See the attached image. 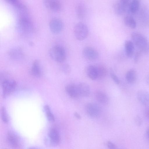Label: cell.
<instances>
[{
	"label": "cell",
	"mask_w": 149,
	"mask_h": 149,
	"mask_svg": "<svg viewBox=\"0 0 149 149\" xmlns=\"http://www.w3.org/2000/svg\"><path fill=\"white\" fill-rule=\"evenodd\" d=\"M17 27L19 32L23 35H29L33 32V24L27 13L19 15Z\"/></svg>",
	"instance_id": "1"
},
{
	"label": "cell",
	"mask_w": 149,
	"mask_h": 149,
	"mask_svg": "<svg viewBox=\"0 0 149 149\" xmlns=\"http://www.w3.org/2000/svg\"><path fill=\"white\" fill-rule=\"evenodd\" d=\"M131 38L133 43L143 53L147 54L149 51L148 40L143 35L136 32H133Z\"/></svg>",
	"instance_id": "2"
},
{
	"label": "cell",
	"mask_w": 149,
	"mask_h": 149,
	"mask_svg": "<svg viewBox=\"0 0 149 149\" xmlns=\"http://www.w3.org/2000/svg\"><path fill=\"white\" fill-rule=\"evenodd\" d=\"M49 54L52 59L58 63L64 61L66 57L65 49L60 45H56L51 48L49 51Z\"/></svg>",
	"instance_id": "3"
},
{
	"label": "cell",
	"mask_w": 149,
	"mask_h": 149,
	"mask_svg": "<svg viewBox=\"0 0 149 149\" xmlns=\"http://www.w3.org/2000/svg\"><path fill=\"white\" fill-rule=\"evenodd\" d=\"M74 33L75 38L78 40H82L88 36V30L87 26L84 23L79 22L75 26Z\"/></svg>",
	"instance_id": "4"
},
{
	"label": "cell",
	"mask_w": 149,
	"mask_h": 149,
	"mask_svg": "<svg viewBox=\"0 0 149 149\" xmlns=\"http://www.w3.org/2000/svg\"><path fill=\"white\" fill-rule=\"evenodd\" d=\"M85 109L87 114L92 118H97L99 117L102 112L101 107L96 103H87L85 106Z\"/></svg>",
	"instance_id": "5"
},
{
	"label": "cell",
	"mask_w": 149,
	"mask_h": 149,
	"mask_svg": "<svg viewBox=\"0 0 149 149\" xmlns=\"http://www.w3.org/2000/svg\"><path fill=\"white\" fill-rule=\"evenodd\" d=\"M17 85L15 80L9 78L6 80L1 85L3 97H5L12 93L16 88Z\"/></svg>",
	"instance_id": "6"
},
{
	"label": "cell",
	"mask_w": 149,
	"mask_h": 149,
	"mask_svg": "<svg viewBox=\"0 0 149 149\" xmlns=\"http://www.w3.org/2000/svg\"><path fill=\"white\" fill-rule=\"evenodd\" d=\"M82 53L85 59L91 61L97 60L99 57V54L97 51L89 46L85 47L83 49Z\"/></svg>",
	"instance_id": "7"
},
{
	"label": "cell",
	"mask_w": 149,
	"mask_h": 149,
	"mask_svg": "<svg viewBox=\"0 0 149 149\" xmlns=\"http://www.w3.org/2000/svg\"><path fill=\"white\" fill-rule=\"evenodd\" d=\"M49 26L51 32L55 34L60 33L63 28L62 21L57 17L53 18L50 20Z\"/></svg>",
	"instance_id": "8"
},
{
	"label": "cell",
	"mask_w": 149,
	"mask_h": 149,
	"mask_svg": "<svg viewBox=\"0 0 149 149\" xmlns=\"http://www.w3.org/2000/svg\"><path fill=\"white\" fill-rule=\"evenodd\" d=\"M43 2L46 8L53 11L57 12L61 10V5L58 0H43Z\"/></svg>",
	"instance_id": "9"
},
{
	"label": "cell",
	"mask_w": 149,
	"mask_h": 149,
	"mask_svg": "<svg viewBox=\"0 0 149 149\" xmlns=\"http://www.w3.org/2000/svg\"><path fill=\"white\" fill-rule=\"evenodd\" d=\"M49 142L51 145H56L61 141V137L59 132L56 129L52 128L49 130L48 133Z\"/></svg>",
	"instance_id": "10"
},
{
	"label": "cell",
	"mask_w": 149,
	"mask_h": 149,
	"mask_svg": "<svg viewBox=\"0 0 149 149\" xmlns=\"http://www.w3.org/2000/svg\"><path fill=\"white\" fill-rule=\"evenodd\" d=\"M9 57L14 60H19L21 59L23 56V52L19 47H15L10 49L8 52Z\"/></svg>",
	"instance_id": "11"
},
{
	"label": "cell",
	"mask_w": 149,
	"mask_h": 149,
	"mask_svg": "<svg viewBox=\"0 0 149 149\" xmlns=\"http://www.w3.org/2000/svg\"><path fill=\"white\" fill-rule=\"evenodd\" d=\"M79 95L83 97H88L90 93V88L89 85L86 83H80L77 86Z\"/></svg>",
	"instance_id": "12"
},
{
	"label": "cell",
	"mask_w": 149,
	"mask_h": 149,
	"mask_svg": "<svg viewBox=\"0 0 149 149\" xmlns=\"http://www.w3.org/2000/svg\"><path fill=\"white\" fill-rule=\"evenodd\" d=\"M137 98L139 102L142 105L148 106L149 105V94L146 91L140 90L137 93Z\"/></svg>",
	"instance_id": "13"
},
{
	"label": "cell",
	"mask_w": 149,
	"mask_h": 149,
	"mask_svg": "<svg viewBox=\"0 0 149 149\" xmlns=\"http://www.w3.org/2000/svg\"><path fill=\"white\" fill-rule=\"evenodd\" d=\"M65 89L68 94L73 98H77L79 95L77 86L74 84H69L67 85Z\"/></svg>",
	"instance_id": "14"
},
{
	"label": "cell",
	"mask_w": 149,
	"mask_h": 149,
	"mask_svg": "<svg viewBox=\"0 0 149 149\" xmlns=\"http://www.w3.org/2000/svg\"><path fill=\"white\" fill-rule=\"evenodd\" d=\"M125 54L130 58L132 57L134 54V46L133 42L130 40H126L124 44Z\"/></svg>",
	"instance_id": "15"
},
{
	"label": "cell",
	"mask_w": 149,
	"mask_h": 149,
	"mask_svg": "<svg viewBox=\"0 0 149 149\" xmlns=\"http://www.w3.org/2000/svg\"><path fill=\"white\" fill-rule=\"evenodd\" d=\"M94 96L97 100L101 104L106 105L108 103V97L107 95L104 93L100 91H97L95 93Z\"/></svg>",
	"instance_id": "16"
},
{
	"label": "cell",
	"mask_w": 149,
	"mask_h": 149,
	"mask_svg": "<svg viewBox=\"0 0 149 149\" xmlns=\"http://www.w3.org/2000/svg\"><path fill=\"white\" fill-rule=\"evenodd\" d=\"M137 73L135 70L131 69L128 70L125 75V79L129 84H132L134 83L137 79Z\"/></svg>",
	"instance_id": "17"
},
{
	"label": "cell",
	"mask_w": 149,
	"mask_h": 149,
	"mask_svg": "<svg viewBox=\"0 0 149 149\" xmlns=\"http://www.w3.org/2000/svg\"><path fill=\"white\" fill-rule=\"evenodd\" d=\"M32 74L36 77H39L41 75V71L40 67V62L39 60H35L32 65L31 68Z\"/></svg>",
	"instance_id": "18"
},
{
	"label": "cell",
	"mask_w": 149,
	"mask_h": 149,
	"mask_svg": "<svg viewBox=\"0 0 149 149\" xmlns=\"http://www.w3.org/2000/svg\"><path fill=\"white\" fill-rule=\"evenodd\" d=\"M86 74L88 77L92 80H97V72L96 65H90L86 70Z\"/></svg>",
	"instance_id": "19"
},
{
	"label": "cell",
	"mask_w": 149,
	"mask_h": 149,
	"mask_svg": "<svg viewBox=\"0 0 149 149\" xmlns=\"http://www.w3.org/2000/svg\"><path fill=\"white\" fill-rule=\"evenodd\" d=\"M97 72V80H100L104 78L107 73L106 68L102 65H96Z\"/></svg>",
	"instance_id": "20"
},
{
	"label": "cell",
	"mask_w": 149,
	"mask_h": 149,
	"mask_svg": "<svg viewBox=\"0 0 149 149\" xmlns=\"http://www.w3.org/2000/svg\"><path fill=\"white\" fill-rule=\"evenodd\" d=\"M7 138L8 142L12 146L15 148H17L19 146L18 139L14 134L10 132H8Z\"/></svg>",
	"instance_id": "21"
},
{
	"label": "cell",
	"mask_w": 149,
	"mask_h": 149,
	"mask_svg": "<svg viewBox=\"0 0 149 149\" xmlns=\"http://www.w3.org/2000/svg\"><path fill=\"white\" fill-rule=\"evenodd\" d=\"M129 10L131 13L134 14L138 11L140 6L139 0H132L129 5Z\"/></svg>",
	"instance_id": "22"
},
{
	"label": "cell",
	"mask_w": 149,
	"mask_h": 149,
	"mask_svg": "<svg viewBox=\"0 0 149 149\" xmlns=\"http://www.w3.org/2000/svg\"><path fill=\"white\" fill-rule=\"evenodd\" d=\"M113 8L115 12L118 15H121L124 13L126 8L120 2L115 3L113 5Z\"/></svg>",
	"instance_id": "23"
},
{
	"label": "cell",
	"mask_w": 149,
	"mask_h": 149,
	"mask_svg": "<svg viewBox=\"0 0 149 149\" xmlns=\"http://www.w3.org/2000/svg\"><path fill=\"white\" fill-rule=\"evenodd\" d=\"M125 24L127 26L132 29H135L136 26V24L135 20L132 17L127 16L125 17L124 19Z\"/></svg>",
	"instance_id": "24"
},
{
	"label": "cell",
	"mask_w": 149,
	"mask_h": 149,
	"mask_svg": "<svg viewBox=\"0 0 149 149\" xmlns=\"http://www.w3.org/2000/svg\"><path fill=\"white\" fill-rule=\"evenodd\" d=\"M85 8L82 4H79L77 6L76 13L77 16L80 19H82L85 14Z\"/></svg>",
	"instance_id": "25"
},
{
	"label": "cell",
	"mask_w": 149,
	"mask_h": 149,
	"mask_svg": "<svg viewBox=\"0 0 149 149\" xmlns=\"http://www.w3.org/2000/svg\"><path fill=\"white\" fill-rule=\"evenodd\" d=\"M44 109L48 120L50 121H54L55 120V118L54 115L51 111L48 105H46L45 106Z\"/></svg>",
	"instance_id": "26"
},
{
	"label": "cell",
	"mask_w": 149,
	"mask_h": 149,
	"mask_svg": "<svg viewBox=\"0 0 149 149\" xmlns=\"http://www.w3.org/2000/svg\"><path fill=\"white\" fill-rule=\"evenodd\" d=\"M61 70L64 74L68 75L70 73L71 69L70 65L68 64L65 63L62 65Z\"/></svg>",
	"instance_id": "27"
},
{
	"label": "cell",
	"mask_w": 149,
	"mask_h": 149,
	"mask_svg": "<svg viewBox=\"0 0 149 149\" xmlns=\"http://www.w3.org/2000/svg\"><path fill=\"white\" fill-rule=\"evenodd\" d=\"M109 71L110 76L113 81L116 84H119L120 82V80L118 77L114 72L112 68L110 69Z\"/></svg>",
	"instance_id": "28"
},
{
	"label": "cell",
	"mask_w": 149,
	"mask_h": 149,
	"mask_svg": "<svg viewBox=\"0 0 149 149\" xmlns=\"http://www.w3.org/2000/svg\"><path fill=\"white\" fill-rule=\"evenodd\" d=\"M1 117L3 121L5 123H8V118L6 109L4 107H3L1 109Z\"/></svg>",
	"instance_id": "29"
},
{
	"label": "cell",
	"mask_w": 149,
	"mask_h": 149,
	"mask_svg": "<svg viewBox=\"0 0 149 149\" xmlns=\"http://www.w3.org/2000/svg\"><path fill=\"white\" fill-rule=\"evenodd\" d=\"M9 74L4 71L0 72V85H2L3 83L6 79L9 78Z\"/></svg>",
	"instance_id": "30"
},
{
	"label": "cell",
	"mask_w": 149,
	"mask_h": 149,
	"mask_svg": "<svg viewBox=\"0 0 149 149\" xmlns=\"http://www.w3.org/2000/svg\"><path fill=\"white\" fill-rule=\"evenodd\" d=\"M142 53L140 50L136 53L134 58V63H137L138 62L141 56Z\"/></svg>",
	"instance_id": "31"
},
{
	"label": "cell",
	"mask_w": 149,
	"mask_h": 149,
	"mask_svg": "<svg viewBox=\"0 0 149 149\" xmlns=\"http://www.w3.org/2000/svg\"><path fill=\"white\" fill-rule=\"evenodd\" d=\"M134 122L135 124L138 126H140L142 123V120L141 118L139 116H136L134 118Z\"/></svg>",
	"instance_id": "32"
},
{
	"label": "cell",
	"mask_w": 149,
	"mask_h": 149,
	"mask_svg": "<svg viewBox=\"0 0 149 149\" xmlns=\"http://www.w3.org/2000/svg\"><path fill=\"white\" fill-rule=\"evenodd\" d=\"M107 147L110 149H115L117 148L116 145L110 141H108L107 142Z\"/></svg>",
	"instance_id": "33"
},
{
	"label": "cell",
	"mask_w": 149,
	"mask_h": 149,
	"mask_svg": "<svg viewBox=\"0 0 149 149\" xmlns=\"http://www.w3.org/2000/svg\"><path fill=\"white\" fill-rule=\"evenodd\" d=\"M120 3L125 8L129 6L130 0H120Z\"/></svg>",
	"instance_id": "34"
},
{
	"label": "cell",
	"mask_w": 149,
	"mask_h": 149,
	"mask_svg": "<svg viewBox=\"0 0 149 149\" xmlns=\"http://www.w3.org/2000/svg\"><path fill=\"white\" fill-rule=\"evenodd\" d=\"M8 3L15 6L17 4L18 2V0H5Z\"/></svg>",
	"instance_id": "35"
},
{
	"label": "cell",
	"mask_w": 149,
	"mask_h": 149,
	"mask_svg": "<svg viewBox=\"0 0 149 149\" xmlns=\"http://www.w3.org/2000/svg\"><path fill=\"white\" fill-rule=\"evenodd\" d=\"M144 114L146 118H149V110L148 109H147L145 111Z\"/></svg>",
	"instance_id": "36"
},
{
	"label": "cell",
	"mask_w": 149,
	"mask_h": 149,
	"mask_svg": "<svg viewBox=\"0 0 149 149\" xmlns=\"http://www.w3.org/2000/svg\"><path fill=\"white\" fill-rule=\"evenodd\" d=\"M74 116L75 117L78 119H81V117L80 115L77 112L74 113Z\"/></svg>",
	"instance_id": "37"
},
{
	"label": "cell",
	"mask_w": 149,
	"mask_h": 149,
	"mask_svg": "<svg viewBox=\"0 0 149 149\" xmlns=\"http://www.w3.org/2000/svg\"><path fill=\"white\" fill-rule=\"evenodd\" d=\"M148 132H149V130L148 128L146 131V136L147 137L148 139Z\"/></svg>",
	"instance_id": "38"
}]
</instances>
